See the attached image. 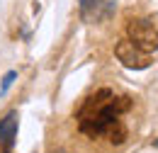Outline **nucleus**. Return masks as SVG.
<instances>
[{
  "label": "nucleus",
  "mask_w": 158,
  "mask_h": 153,
  "mask_svg": "<svg viewBox=\"0 0 158 153\" xmlns=\"http://www.w3.org/2000/svg\"><path fill=\"white\" fill-rule=\"evenodd\" d=\"M131 97L119 95L112 88H100L88 95L76 110L78 131L90 141H107L112 146H122L129 136L124 124V114L131 110Z\"/></svg>",
  "instance_id": "obj_1"
},
{
  "label": "nucleus",
  "mask_w": 158,
  "mask_h": 153,
  "mask_svg": "<svg viewBox=\"0 0 158 153\" xmlns=\"http://www.w3.org/2000/svg\"><path fill=\"white\" fill-rule=\"evenodd\" d=\"M127 39L134 41L146 54L158 51V27L146 17H136L127 24Z\"/></svg>",
  "instance_id": "obj_2"
},
{
  "label": "nucleus",
  "mask_w": 158,
  "mask_h": 153,
  "mask_svg": "<svg viewBox=\"0 0 158 153\" xmlns=\"http://www.w3.org/2000/svg\"><path fill=\"white\" fill-rule=\"evenodd\" d=\"M114 56H117V61L124 66V68H129V71H146V68L153 63L151 54H146L143 49H139L136 44L129 41V39L117 41V46H114Z\"/></svg>",
  "instance_id": "obj_3"
},
{
  "label": "nucleus",
  "mask_w": 158,
  "mask_h": 153,
  "mask_svg": "<svg viewBox=\"0 0 158 153\" xmlns=\"http://www.w3.org/2000/svg\"><path fill=\"white\" fill-rule=\"evenodd\" d=\"M114 12V0H80V15L85 22H102Z\"/></svg>",
  "instance_id": "obj_4"
},
{
  "label": "nucleus",
  "mask_w": 158,
  "mask_h": 153,
  "mask_svg": "<svg viewBox=\"0 0 158 153\" xmlns=\"http://www.w3.org/2000/svg\"><path fill=\"white\" fill-rule=\"evenodd\" d=\"M17 112H7V114L0 119V146L2 148H10L17 139Z\"/></svg>",
  "instance_id": "obj_5"
},
{
  "label": "nucleus",
  "mask_w": 158,
  "mask_h": 153,
  "mask_svg": "<svg viewBox=\"0 0 158 153\" xmlns=\"http://www.w3.org/2000/svg\"><path fill=\"white\" fill-rule=\"evenodd\" d=\"M15 78H17V73H15V71H7V73H5L2 83H0V95H5V93L10 90V85L15 83Z\"/></svg>",
  "instance_id": "obj_6"
},
{
  "label": "nucleus",
  "mask_w": 158,
  "mask_h": 153,
  "mask_svg": "<svg viewBox=\"0 0 158 153\" xmlns=\"http://www.w3.org/2000/svg\"><path fill=\"white\" fill-rule=\"evenodd\" d=\"M156 148H158V139H156Z\"/></svg>",
  "instance_id": "obj_7"
}]
</instances>
